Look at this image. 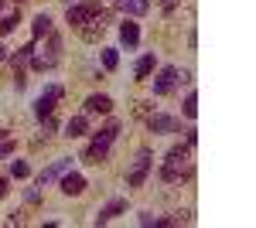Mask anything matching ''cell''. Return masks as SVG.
<instances>
[{
  "instance_id": "obj_1",
  "label": "cell",
  "mask_w": 256,
  "mask_h": 228,
  "mask_svg": "<svg viewBox=\"0 0 256 228\" xmlns=\"http://www.w3.org/2000/svg\"><path fill=\"white\" fill-rule=\"evenodd\" d=\"M192 171H195L192 147H188V143H178V147H171V150H168L164 164H160V181H164V184H178V181L192 177Z\"/></svg>"
},
{
  "instance_id": "obj_2",
  "label": "cell",
  "mask_w": 256,
  "mask_h": 228,
  "mask_svg": "<svg viewBox=\"0 0 256 228\" xmlns=\"http://www.w3.org/2000/svg\"><path fill=\"white\" fill-rule=\"evenodd\" d=\"M58 48H62V38L52 31V34H48V51H44V55H31V58H28V61H31V68H34V72L55 68V65H58Z\"/></svg>"
},
{
  "instance_id": "obj_3",
  "label": "cell",
  "mask_w": 256,
  "mask_h": 228,
  "mask_svg": "<svg viewBox=\"0 0 256 228\" xmlns=\"http://www.w3.org/2000/svg\"><path fill=\"white\" fill-rule=\"evenodd\" d=\"M110 20H113V14H110V10H99L96 17H89L86 24H79V34H82L86 41H99L102 34H106Z\"/></svg>"
},
{
  "instance_id": "obj_4",
  "label": "cell",
  "mask_w": 256,
  "mask_h": 228,
  "mask_svg": "<svg viewBox=\"0 0 256 228\" xmlns=\"http://www.w3.org/2000/svg\"><path fill=\"white\" fill-rule=\"evenodd\" d=\"M147 174H150V150H140L137 160H134V167H130V174H126V184H130V188H144Z\"/></svg>"
},
{
  "instance_id": "obj_5",
  "label": "cell",
  "mask_w": 256,
  "mask_h": 228,
  "mask_svg": "<svg viewBox=\"0 0 256 228\" xmlns=\"http://www.w3.org/2000/svg\"><path fill=\"white\" fill-rule=\"evenodd\" d=\"M58 99H62V85H48V89L38 95V102H34V116H38V119L52 116V113H55V102H58Z\"/></svg>"
},
{
  "instance_id": "obj_6",
  "label": "cell",
  "mask_w": 256,
  "mask_h": 228,
  "mask_svg": "<svg viewBox=\"0 0 256 228\" xmlns=\"http://www.w3.org/2000/svg\"><path fill=\"white\" fill-rule=\"evenodd\" d=\"M150 133H181V119L178 116H164V113H154L147 119Z\"/></svg>"
},
{
  "instance_id": "obj_7",
  "label": "cell",
  "mask_w": 256,
  "mask_h": 228,
  "mask_svg": "<svg viewBox=\"0 0 256 228\" xmlns=\"http://www.w3.org/2000/svg\"><path fill=\"white\" fill-rule=\"evenodd\" d=\"M99 10H102V7H99L96 0H89V3H76V7H68V14H65V17H68V24H76V27H79V24H86L89 17H96Z\"/></svg>"
},
{
  "instance_id": "obj_8",
  "label": "cell",
  "mask_w": 256,
  "mask_h": 228,
  "mask_svg": "<svg viewBox=\"0 0 256 228\" xmlns=\"http://www.w3.org/2000/svg\"><path fill=\"white\" fill-rule=\"evenodd\" d=\"M174 85H178V68H160L158 78H154V95H168V92H174Z\"/></svg>"
},
{
  "instance_id": "obj_9",
  "label": "cell",
  "mask_w": 256,
  "mask_h": 228,
  "mask_svg": "<svg viewBox=\"0 0 256 228\" xmlns=\"http://www.w3.org/2000/svg\"><path fill=\"white\" fill-rule=\"evenodd\" d=\"M106 157H110V143H102V140H92V143L86 147V153H82V160L92 164V167L106 164Z\"/></svg>"
},
{
  "instance_id": "obj_10",
  "label": "cell",
  "mask_w": 256,
  "mask_h": 228,
  "mask_svg": "<svg viewBox=\"0 0 256 228\" xmlns=\"http://www.w3.org/2000/svg\"><path fill=\"white\" fill-rule=\"evenodd\" d=\"M68 167H72V160H68V157H62V160H55L52 167H44V171L38 174V184L44 188V184H52V181H58V177H62L65 171H68Z\"/></svg>"
},
{
  "instance_id": "obj_11",
  "label": "cell",
  "mask_w": 256,
  "mask_h": 228,
  "mask_svg": "<svg viewBox=\"0 0 256 228\" xmlns=\"http://www.w3.org/2000/svg\"><path fill=\"white\" fill-rule=\"evenodd\" d=\"M116 10L126 17H144L150 10V0H116Z\"/></svg>"
},
{
  "instance_id": "obj_12",
  "label": "cell",
  "mask_w": 256,
  "mask_h": 228,
  "mask_svg": "<svg viewBox=\"0 0 256 228\" xmlns=\"http://www.w3.org/2000/svg\"><path fill=\"white\" fill-rule=\"evenodd\" d=\"M62 191H65V194H68V198H76V194H82V191H86V177H82V174H62Z\"/></svg>"
},
{
  "instance_id": "obj_13",
  "label": "cell",
  "mask_w": 256,
  "mask_h": 228,
  "mask_svg": "<svg viewBox=\"0 0 256 228\" xmlns=\"http://www.w3.org/2000/svg\"><path fill=\"white\" fill-rule=\"evenodd\" d=\"M123 211H126V198H116V201H110V205H106V208L96 215V225H106L110 218H116V215H123Z\"/></svg>"
},
{
  "instance_id": "obj_14",
  "label": "cell",
  "mask_w": 256,
  "mask_h": 228,
  "mask_svg": "<svg viewBox=\"0 0 256 228\" xmlns=\"http://www.w3.org/2000/svg\"><path fill=\"white\" fill-rule=\"evenodd\" d=\"M86 133H89V116H86V113L72 116V119L65 123V136H72V140H76V136H86Z\"/></svg>"
},
{
  "instance_id": "obj_15",
  "label": "cell",
  "mask_w": 256,
  "mask_h": 228,
  "mask_svg": "<svg viewBox=\"0 0 256 228\" xmlns=\"http://www.w3.org/2000/svg\"><path fill=\"white\" fill-rule=\"evenodd\" d=\"M110 109H113L110 95H89L86 99V113H110Z\"/></svg>"
},
{
  "instance_id": "obj_16",
  "label": "cell",
  "mask_w": 256,
  "mask_h": 228,
  "mask_svg": "<svg viewBox=\"0 0 256 228\" xmlns=\"http://www.w3.org/2000/svg\"><path fill=\"white\" fill-rule=\"evenodd\" d=\"M120 38H123V44H126V48H137V41H140V27L134 24V20L120 24Z\"/></svg>"
},
{
  "instance_id": "obj_17",
  "label": "cell",
  "mask_w": 256,
  "mask_h": 228,
  "mask_svg": "<svg viewBox=\"0 0 256 228\" xmlns=\"http://www.w3.org/2000/svg\"><path fill=\"white\" fill-rule=\"evenodd\" d=\"M31 31H34V41H38V38H48V34H52V17H48V14H38V17H34V24H31Z\"/></svg>"
},
{
  "instance_id": "obj_18",
  "label": "cell",
  "mask_w": 256,
  "mask_h": 228,
  "mask_svg": "<svg viewBox=\"0 0 256 228\" xmlns=\"http://www.w3.org/2000/svg\"><path fill=\"white\" fill-rule=\"evenodd\" d=\"M116 65H120V51H116V48H102V68L113 72Z\"/></svg>"
},
{
  "instance_id": "obj_19",
  "label": "cell",
  "mask_w": 256,
  "mask_h": 228,
  "mask_svg": "<svg viewBox=\"0 0 256 228\" xmlns=\"http://www.w3.org/2000/svg\"><path fill=\"white\" fill-rule=\"evenodd\" d=\"M150 72H154V55H144L137 61V78H147Z\"/></svg>"
},
{
  "instance_id": "obj_20",
  "label": "cell",
  "mask_w": 256,
  "mask_h": 228,
  "mask_svg": "<svg viewBox=\"0 0 256 228\" xmlns=\"http://www.w3.org/2000/svg\"><path fill=\"white\" fill-rule=\"evenodd\" d=\"M18 24H20V14H7V17L0 20V38H4V34H10Z\"/></svg>"
},
{
  "instance_id": "obj_21",
  "label": "cell",
  "mask_w": 256,
  "mask_h": 228,
  "mask_svg": "<svg viewBox=\"0 0 256 228\" xmlns=\"http://www.w3.org/2000/svg\"><path fill=\"white\" fill-rule=\"evenodd\" d=\"M184 116H188V119H195V116H198V95L195 92L184 95Z\"/></svg>"
},
{
  "instance_id": "obj_22",
  "label": "cell",
  "mask_w": 256,
  "mask_h": 228,
  "mask_svg": "<svg viewBox=\"0 0 256 228\" xmlns=\"http://www.w3.org/2000/svg\"><path fill=\"white\" fill-rule=\"evenodd\" d=\"M28 174H31V167H28L24 160H14V164H10V177H14V181H24Z\"/></svg>"
},
{
  "instance_id": "obj_23",
  "label": "cell",
  "mask_w": 256,
  "mask_h": 228,
  "mask_svg": "<svg viewBox=\"0 0 256 228\" xmlns=\"http://www.w3.org/2000/svg\"><path fill=\"white\" fill-rule=\"evenodd\" d=\"M10 153H14V140H10V136H0V160L10 157Z\"/></svg>"
},
{
  "instance_id": "obj_24",
  "label": "cell",
  "mask_w": 256,
  "mask_h": 228,
  "mask_svg": "<svg viewBox=\"0 0 256 228\" xmlns=\"http://www.w3.org/2000/svg\"><path fill=\"white\" fill-rule=\"evenodd\" d=\"M7 194H10V181H7V177H0V198H7Z\"/></svg>"
},
{
  "instance_id": "obj_25",
  "label": "cell",
  "mask_w": 256,
  "mask_h": 228,
  "mask_svg": "<svg viewBox=\"0 0 256 228\" xmlns=\"http://www.w3.org/2000/svg\"><path fill=\"white\" fill-rule=\"evenodd\" d=\"M28 201H31V205H38V201H41V191L31 188V191H28Z\"/></svg>"
},
{
  "instance_id": "obj_26",
  "label": "cell",
  "mask_w": 256,
  "mask_h": 228,
  "mask_svg": "<svg viewBox=\"0 0 256 228\" xmlns=\"http://www.w3.org/2000/svg\"><path fill=\"white\" fill-rule=\"evenodd\" d=\"M0 61H7V48L4 44H0Z\"/></svg>"
},
{
  "instance_id": "obj_27",
  "label": "cell",
  "mask_w": 256,
  "mask_h": 228,
  "mask_svg": "<svg viewBox=\"0 0 256 228\" xmlns=\"http://www.w3.org/2000/svg\"><path fill=\"white\" fill-rule=\"evenodd\" d=\"M0 136H7V130H0Z\"/></svg>"
},
{
  "instance_id": "obj_28",
  "label": "cell",
  "mask_w": 256,
  "mask_h": 228,
  "mask_svg": "<svg viewBox=\"0 0 256 228\" xmlns=\"http://www.w3.org/2000/svg\"><path fill=\"white\" fill-rule=\"evenodd\" d=\"M14 3H24V0H14Z\"/></svg>"
},
{
  "instance_id": "obj_29",
  "label": "cell",
  "mask_w": 256,
  "mask_h": 228,
  "mask_svg": "<svg viewBox=\"0 0 256 228\" xmlns=\"http://www.w3.org/2000/svg\"><path fill=\"white\" fill-rule=\"evenodd\" d=\"M0 7H4V0H0Z\"/></svg>"
}]
</instances>
